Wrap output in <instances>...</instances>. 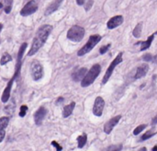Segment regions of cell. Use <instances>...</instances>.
Here are the masks:
<instances>
[{
    "mask_svg": "<svg viewBox=\"0 0 157 151\" xmlns=\"http://www.w3.org/2000/svg\"><path fill=\"white\" fill-rule=\"evenodd\" d=\"M53 31V26L49 25V24H45L42 25L41 27L39 28V30L36 32V35L32 41V44L31 47L28 53L29 56H32L34 55L42 46L45 44L49 35L51 34V32Z\"/></svg>",
    "mask_w": 157,
    "mask_h": 151,
    "instance_id": "obj_1",
    "label": "cell"
},
{
    "mask_svg": "<svg viewBox=\"0 0 157 151\" xmlns=\"http://www.w3.org/2000/svg\"><path fill=\"white\" fill-rule=\"evenodd\" d=\"M100 72H101V66L99 64H95L94 66H92V67L86 72L85 77L82 79L81 81L82 87L86 88L88 86L92 85L97 79V77L99 76Z\"/></svg>",
    "mask_w": 157,
    "mask_h": 151,
    "instance_id": "obj_2",
    "label": "cell"
},
{
    "mask_svg": "<svg viewBox=\"0 0 157 151\" xmlns=\"http://www.w3.org/2000/svg\"><path fill=\"white\" fill-rule=\"evenodd\" d=\"M101 39H102V37L98 34L91 35L90 37H89L86 44L77 52V55L78 56H84L85 54H88L89 52H91L94 49V47L101 41Z\"/></svg>",
    "mask_w": 157,
    "mask_h": 151,
    "instance_id": "obj_3",
    "label": "cell"
},
{
    "mask_svg": "<svg viewBox=\"0 0 157 151\" xmlns=\"http://www.w3.org/2000/svg\"><path fill=\"white\" fill-rule=\"evenodd\" d=\"M85 31L83 27L79 25H74L67 31V39L75 42H79L85 37Z\"/></svg>",
    "mask_w": 157,
    "mask_h": 151,
    "instance_id": "obj_4",
    "label": "cell"
},
{
    "mask_svg": "<svg viewBox=\"0 0 157 151\" xmlns=\"http://www.w3.org/2000/svg\"><path fill=\"white\" fill-rule=\"evenodd\" d=\"M122 55H123L122 53H119L118 55L114 58V60L110 63V64L108 66V67H107V71H106V73H105V75H104V77H103V79H102V84H103V85L106 84V83L109 80V78H110V77L112 76V74H113L115 68L119 66L120 64L122 63V61H123Z\"/></svg>",
    "mask_w": 157,
    "mask_h": 151,
    "instance_id": "obj_5",
    "label": "cell"
},
{
    "mask_svg": "<svg viewBox=\"0 0 157 151\" xmlns=\"http://www.w3.org/2000/svg\"><path fill=\"white\" fill-rule=\"evenodd\" d=\"M28 47V44L27 42H23V44H21L19 50H18V57H17V64H16V68H15V74L14 76L12 77L15 80L16 78L19 76L20 74V70H21V66H22V58H23V54L25 53V50L27 49Z\"/></svg>",
    "mask_w": 157,
    "mask_h": 151,
    "instance_id": "obj_6",
    "label": "cell"
},
{
    "mask_svg": "<svg viewBox=\"0 0 157 151\" xmlns=\"http://www.w3.org/2000/svg\"><path fill=\"white\" fill-rule=\"evenodd\" d=\"M30 73L33 80L38 81L43 77V67L38 61H33L30 66Z\"/></svg>",
    "mask_w": 157,
    "mask_h": 151,
    "instance_id": "obj_7",
    "label": "cell"
},
{
    "mask_svg": "<svg viewBox=\"0 0 157 151\" xmlns=\"http://www.w3.org/2000/svg\"><path fill=\"white\" fill-rule=\"evenodd\" d=\"M38 10V4L35 0H30V2H28L22 9L20 10V15L22 17H27L30 15L34 14Z\"/></svg>",
    "mask_w": 157,
    "mask_h": 151,
    "instance_id": "obj_8",
    "label": "cell"
},
{
    "mask_svg": "<svg viewBox=\"0 0 157 151\" xmlns=\"http://www.w3.org/2000/svg\"><path fill=\"white\" fill-rule=\"evenodd\" d=\"M104 107H105V100L102 97L98 96L96 98L95 102H94V106H93V113L94 115L100 117L103 113L104 111Z\"/></svg>",
    "mask_w": 157,
    "mask_h": 151,
    "instance_id": "obj_9",
    "label": "cell"
},
{
    "mask_svg": "<svg viewBox=\"0 0 157 151\" xmlns=\"http://www.w3.org/2000/svg\"><path fill=\"white\" fill-rule=\"evenodd\" d=\"M120 119H121V115H117V116H114L113 118H111L109 121H107L104 124V132H105V134L109 135L112 132V130L114 129V127L120 123Z\"/></svg>",
    "mask_w": 157,
    "mask_h": 151,
    "instance_id": "obj_10",
    "label": "cell"
},
{
    "mask_svg": "<svg viewBox=\"0 0 157 151\" xmlns=\"http://www.w3.org/2000/svg\"><path fill=\"white\" fill-rule=\"evenodd\" d=\"M123 17L120 16V15H118V16H114V17H112L108 21H107V27L109 29V30H113L119 26H120L122 23H123Z\"/></svg>",
    "mask_w": 157,
    "mask_h": 151,
    "instance_id": "obj_11",
    "label": "cell"
},
{
    "mask_svg": "<svg viewBox=\"0 0 157 151\" xmlns=\"http://www.w3.org/2000/svg\"><path fill=\"white\" fill-rule=\"evenodd\" d=\"M47 114V110L44 107H40L34 113V122L37 125H40Z\"/></svg>",
    "mask_w": 157,
    "mask_h": 151,
    "instance_id": "obj_12",
    "label": "cell"
},
{
    "mask_svg": "<svg viewBox=\"0 0 157 151\" xmlns=\"http://www.w3.org/2000/svg\"><path fill=\"white\" fill-rule=\"evenodd\" d=\"M14 81H15V79H14L13 77L8 81V85H7V87L5 88V90H4V91H3L2 97H1L2 102L6 103V102H8V101L9 100V99H10V94H11V89H12V86H13Z\"/></svg>",
    "mask_w": 157,
    "mask_h": 151,
    "instance_id": "obj_13",
    "label": "cell"
},
{
    "mask_svg": "<svg viewBox=\"0 0 157 151\" xmlns=\"http://www.w3.org/2000/svg\"><path fill=\"white\" fill-rule=\"evenodd\" d=\"M148 71H149V64H142L141 66L138 67V68L136 69V73H135V76H134V78L141 79L142 77H143L147 75Z\"/></svg>",
    "mask_w": 157,
    "mask_h": 151,
    "instance_id": "obj_14",
    "label": "cell"
},
{
    "mask_svg": "<svg viewBox=\"0 0 157 151\" xmlns=\"http://www.w3.org/2000/svg\"><path fill=\"white\" fill-rule=\"evenodd\" d=\"M62 1H63V0H53V1L48 6V8H46L45 13H44V14H45L46 16H49V15L53 14V12H55L59 8V7L61 6Z\"/></svg>",
    "mask_w": 157,
    "mask_h": 151,
    "instance_id": "obj_15",
    "label": "cell"
},
{
    "mask_svg": "<svg viewBox=\"0 0 157 151\" xmlns=\"http://www.w3.org/2000/svg\"><path fill=\"white\" fill-rule=\"evenodd\" d=\"M75 107V101H72V102L69 103L68 105L64 106V107H63V110H62V117H63V118L69 117V116L73 113Z\"/></svg>",
    "mask_w": 157,
    "mask_h": 151,
    "instance_id": "obj_16",
    "label": "cell"
},
{
    "mask_svg": "<svg viewBox=\"0 0 157 151\" xmlns=\"http://www.w3.org/2000/svg\"><path fill=\"white\" fill-rule=\"evenodd\" d=\"M87 72V69L85 67H82L80 69H78L77 71H75L74 74H73V79L75 81V82H78V81H82V79L85 77V74Z\"/></svg>",
    "mask_w": 157,
    "mask_h": 151,
    "instance_id": "obj_17",
    "label": "cell"
},
{
    "mask_svg": "<svg viewBox=\"0 0 157 151\" xmlns=\"http://www.w3.org/2000/svg\"><path fill=\"white\" fill-rule=\"evenodd\" d=\"M153 39H154V34H152L151 36L148 37V39L146 41H140V42H138V44H140L141 45V51L143 52V51H145V50L150 48L152 42L153 41Z\"/></svg>",
    "mask_w": 157,
    "mask_h": 151,
    "instance_id": "obj_18",
    "label": "cell"
},
{
    "mask_svg": "<svg viewBox=\"0 0 157 151\" xmlns=\"http://www.w3.org/2000/svg\"><path fill=\"white\" fill-rule=\"evenodd\" d=\"M142 31H143V22H139L134 30L132 31V35L135 38H140L142 36Z\"/></svg>",
    "mask_w": 157,
    "mask_h": 151,
    "instance_id": "obj_19",
    "label": "cell"
},
{
    "mask_svg": "<svg viewBox=\"0 0 157 151\" xmlns=\"http://www.w3.org/2000/svg\"><path fill=\"white\" fill-rule=\"evenodd\" d=\"M11 61H12L11 55H10L9 54H8V53H5V54H3V55L1 56V59H0V64H1V66H5L6 64L9 63V62H11Z\"/></svg>",
    "mask_w": 157,
    "mask_h": 151,
    "instance_id": "obj_20",
    "label": "cell"
},
{
    "mask_svg": "<svg viewBox=\"0 0 157 151\" xmlns=\"http://www.w3.org/2000/svg\"><path fill=\"white\" fill-rule=\"evenodd\" d=\"M157 134V132H152V130L151 131H146L140 138V142H143V141H146L150 138H152V136H154L155 135Z\"/></svg>",
    "mask_w": 157,
    "mask_h": 151,
    "instance_id": "obj_21",
    "label": "cell"
},
{
    "mask_svg": "<svg viewBox=\"0 0 157 151\" xmlns=\"http://www.w3.org/2000/svg\"><path fill=\"white\" fill-rule=\"evenodd\" d=\"M87 142V136L85 134L82 135V136H79L77 137V143H78V147L79 148H83L85 146V145L86 144Z\"/></svg>",
    "mask_w": 157,
    "mask_h": 151,
    "instance_id": "obj_22",
    "label": "cell"
},
{
    "mask_svg": "<svg viewBox=\"0 0 157 151\" xmlns=\"http://www.w3.org/2000/svg\"><path fill=\"white\" fill-rule=\"evenodd\" d=\"M9 118L8 116H3L0 118V129H5L8 125Z\"/></svg>",
    "mask_w": 157,
    "mask_h": 151,
    "instance_id": "obj_23",
    "label": "cell"
},
{
    "mask_svg": "<svg viewBox=\"0 0 157 151\" xmlns=\"http://www.w3.org/2000/svg\"><path fill=\"white\" fill-rule=\"evenodd\" d=\"M123 148V146L121 144L119 145H112L110 146H108L105 151H121Z\"/></svg>",
    "mask_w": 157,
    "mask_h": 151,
    "instance_id": "obj_24",
    "label": "cell"
},
{
    "mask_svg": "<svg viewBox=\"0 0 157 151\" xmlns=\"http://www.w3.org/2000/svg\"><path fill=\"white\" fill-rule=\"evenodd\" d=\"M147 127V124H140V125H138L135 129H134L133 130V135L134 136H138L140 133H142L144 129Z\"/></svg>",
    "mask_w": 157,
    "mask_h": 151,
    "instance_id": "obj_25",
    "label": "cell"
},
{
    "mask_svg": "<svg viewBox=\"0 0 157 151\" xmlns=\"http://www.w3.org/2000/svg\"><path fill=\"white\" fill-rule=\"evenodd\" d=\"M155 58H156V56H153V55L151 54H146L143 55V60L144 62H147V63H149V62H154V63H156Z\"/></svg>",
    "mask_w": 157,
    "mask_h": 151,
    "instance_id": "obj_26",
    "label": "cell"
},
{
    "mask_svg": "<svg viewBox=\"0 0 157 151\" xmlns=\"http://www.w3.org/2000/svg\"><path fill=\"white\" fill-rule=\"evenodd\" d=\"M15 106H16V104L14 103V101H11L7 107H5V108H6L5 112L8 113V114H12L13 112H14V110H15Z\"/></svg>",
    "mask_w": 157,
    "mask_h": 151,
    "instance_id": "obj_27",
    "label": "cell"
},
{
    "mask_svg": "<svg viewBox=\"0 0 157 151\" xmlns=\"http://www.w3.org/2000/svg\"><path fill=\"white\" fill-rule=\"evenodd\" d=\"M12 3H13V0H6V4H7V7L5 8V12L7 14H9L10 11H11V8H12Z\"/></svg>",
    "mask_w": 157,
    "mask_h": 151,
    "instance_id": "obj_28",
    "label": "cell"
},
{
    "mask_svg": "<svg viewBox=\"0 0 157 151\" xmlns=\"http://www.w3.org/2000/svg\"><path fill=\"white\" fill-rule=\"evenodd\" d=\"M28 111V107L26 105H22L20 107V111H19V116L20 117H24L26 115V113Z\"/></svg>",
    "mask_w": 157,
    "mask_h": 151,
    "instance_id": "obj_29",
    "label": "cell"
},
{
    "mask_svg": "<svg viewBox=\"0 0 157 151\" xmlns=\"http://www.w3.org/2000/svg\"><path fill=\"white\" fill-rule=\"evenodd\" d=\"M93 4H94V0H88V1L85 3V11H88V10H90L91 8L93 7Z\"/></svg>",
    "mask_w": 157,
    "mask_h": 151,
    "instance_id": "obj_30",
    "label": "cell"
},
{
    "mask_svg": "<svg viewBox=\"0 0 157 151\" xmlns=\"http://www.w3.org/2000/svg\"><path fill=\"white\" fill-rule=\"evenodd\" d=\"M110 46H111L110 44H107V45H104V46H102V47L99 49V54H106V53L108 51V49L110 48Z\"/></svg>",
    "mask_w": 157,
    "mask_h": 151,
    "instance_id": "obj_31",
    "label": "cell"
},
{
    "mask_svg": "<svg viewBox=\"0 0 157 151\" xmlns=\"http://www.w3.org/2000/svg\"><path fill=\"white\" fill-rule=\"evenodd\" d=\"M52 146H53L56 148V151H62V147L56 141H53V142H52Z\"/></svg>",
    "mask_w": 157,
    "mask_h": 151,
    "instance_id": "obj_32",
    "label": "cell"
},
{
    "mask_svg": "<svg viewBox=\"0 0 157 151\" xmlns=\"http://www.w3.org/2000/svg\"><path fill=\"white\" fill-rule=\"evenodd\" d=\"M5 136H6V131L4 130V129H0V143L4 140Z\"/></svg>",
    "mask_w": 157,
    "mask_h": 151,
    "instance_id": "obj_33",
    "label": "cell"
},
{
    "mask_svg": "<svg viewBox=\"0 0 157 151\" xmlns=\"http://www.w3.org/2000/svg\"><path fill=\"white\" fill-rule=\"evenodd\" d=\"M85 0H76V3L79 6H83L85 4Z\"/></svg>",
    "mask_w": 157,
    "mask_h": 151,
    "instance_id": "obj_34",
    "label": "cell"
},
{
    "mask_svg": "<svg viewBox=\"0 0 157 151\" xmlns=\"http://www.w3.org/2000/svg\"><path fill=\"white\" fill-rule=\"evenodd\" d=\"M155 124H157V116L153 117L152 120V125H155Z\"/></svg>",
    "mask_w": 157,
    "mask_h": 151,
    "instance_id": "obj_35",
    "label": "cell"
},
{
    "mask_svg": "<svg viewBox=\"0 0 157 151\" xmlns=\"http://www.w3.org/2000/svg\"><path fill=\"white\" fill-rule=\"evenodd\" d=\"M63 101V98L62 97H60V98H58L57 99V101H56V104L58 105V104H60V103H62Z\"/></svg>",
    "mask_w": 157,
    "mask_h": 151,
    "instance_id": "obj_36",
    "label": "cell"
},
{
    "mask_svg": "<svg viewBox=\"0 0 157 151\" xmlns=\"http://www.w3.org/2000/svg\"><path fill=\"white\" fill-rule=\"evenodd\" d=\"M138 151H147V148L143 146V147H141V148H140V149H139Z\"/></svg>",
    "mask_w": 157,
    "mask_h": 151,
    "instance_id": "obj_37",
    "label": "cell"
},
{
    "mask_svg": "<svg viewBox=\"0 0 157 151\" xmlns=\"http://www.w3.org/2000/svg\"><path fill=\"white\" fill-rule=\"evenodd\" d=\"M152 151H157V145H155L153 147H152Z\"/></svg>",
    "mask_w": 157,
    "mask_h": 151,
    "instance_id": "obj_38",
    "label": "cell"
},
{
    "mask_svg": "<svg viewBox=\"0 0 157 151\" xmlns=\"http://www.w3.org/2000/svg\"><path fill=\"white\" fill-rule=\"evenodd\" d=\"M2 29H3V24H2V23H0V31H2Z\"/></svg>",
    "mask_w": 157,
    "mask_h": 151,
    "instance_id": "obj_39",
    "label": "cell"
},
{
    "mask_svg": "<svg viewBox=\"0 0 157 151\" xmlns=\"http://www.w3.org/2000/svg\"><path fill=\"white\" fill-rule=\"evenodd\" d=\"M2 8H3V4H2L1 2H0V9H1Z\"/></svg>",
    "mask_w": 157,
    "mask_h": 151,
    "instance_id": "obj_40",
    "label": "cell"
}]
</instances>
